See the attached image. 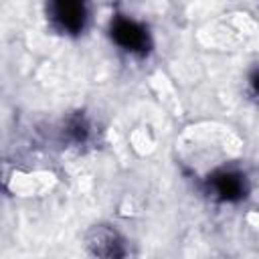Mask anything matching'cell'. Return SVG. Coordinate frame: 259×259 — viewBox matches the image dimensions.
I'll return each mask as SVG.
<instances>
[{"label": "cell", "mask_w": 259, "mask_h": 259, "mask_svg": "<svg viewBox=\"0 0 259 259\" xmlns=\"http://www.w3.org/2000/svg\"><path fill=\"white\" fill-rule=\"evenodd\" d=\"M109 38L119 51L138 59L148 57L154 47L152 32L146 22L127 14H115L109 20Z\"/></svg>", "instance_id": "obj_1"}, {"label": "cell", "mask_w": 259, "mask_h": 259, "mask_svg": "<svg viewBox=\"0 0 259 259\" xmlns=\"http://www.w3.org/2000/svg\"><path fill=\"white\" fill-rule=\"evenodd\" d=\"M45 12L49 26L65 36H79L85 32L89 24V8L83 2H73V0L49 2Z\"/></svg>", "instance_id": "obj_2"}, {"label": "cell", "mask_w": 259, "mask_h": 259, "mask_svg": "<svg viewBox=\"0 0 259 259\" xmlns=\"http://www.w3.org/2000/svg\"><path fill=\"white\" fill-rule=\"evenodd\" d=\"M85 247L93 259H130L127 239L111 225H93L85 235Z\"/></svg>", "instance_id": "obj_3"}, {"label": "cell", "mask_w": 259, "mask_h": 259, "mask_svg": "<svg viewBox=\"0 0 259 259\" xmlns=\"http://www.w3.org/2000/svg\"><path fill=\"white\" fill-rule=\"evenodd\" d=\"M204 192L217 202H239L249 192V180L237 168H221L206 176Z\"/></svg>", "instance_id": "obj_4"}, {"label": "cell", "mask_w": 259, "mask_h": 259, "mask_svg": "<svg viewBox=\"0 0 259 259\" xmlns=\"http://www.w3.org/2000/svg\"><path fill=\"white\" fill-rule=\"evenodd\" d=\"M89 136H91V125H89V121L85 119V115L77 113V115L69 117V121H67V125H65V138H67L73 146H83V144H87Z\"/></svg>", "instance_id": "obj_5"}, {"label": "cell", "mask_w": 259, "mask_h": 259, "mask_svg": "<svg viewBox=\"0 0 259 259\" xmlns=\"http://www.w3.org/2000/svg\"><path fill=\"white\" fill-rule=\"evenodd\" d=\"M249 91H251V95L259 101V67L251 73V77H249Z\"/></svg>", "instance_id": "obj_6"}]
</instances>
